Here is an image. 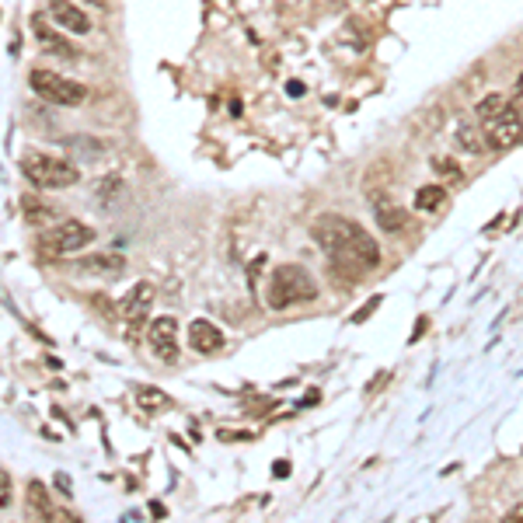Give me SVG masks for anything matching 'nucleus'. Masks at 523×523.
Segmentation results:
<instances>
[{
	"label": "nucleus",
	"mask_w": 523,
	"mask_h": 523,
	"mask_svg": "<svg viewBox=\"0 0 523 523\" xmlns=\"http://www.w3.org/2000/svg\"><path fill=\"white\" fill-rule=\"evenodd\" d=\"M314 244L328 255V262L335 269H356V273H370L381 265V248L373 241V234L363 231L356 220H346L339 213H325L311 224Z\"/></svg>",
	"instance_id": "f257e3e1"
},
{
	"label": "nucleus",
	"mask_w": 523,
	"mask_h": 523,
	"mask_svg": "<svg viewBox=\"0 0 523 523\" xmlns=\"http://www.w3.org/2000/svg\"><path fill=\"white\" fill-rule=\"evenodd\" d=\"M318 300V283L304 265H280L273 269L269 290H265V304L273 311H287L293 304H311Z\"/></svg>",
	"instance_id": "f03ea898"
},
{
	"label": "nucleus",
	"mask_w": 523,
	"mask_h": 523,
	"mask_svg": "<svg viewBox=\"0 0 523 523\" xmlns=\"http://www.w3.org/2000/svg\"><path fill=\"white\" fill-rule=\"evenodd\" d=\"M21 174L39 188H70L81 181V172L73 161L57 158V154H39V150H28L21 158Z\"/></svg>",
	"instance_id": "7ed1b4c3"
},
{
	"label": "nucleus",
	"mask_w": 523,
	"mask_h": 523,
	"mask_svg": "<svg viewBox=\"0 0 523 523\" xmlns=\"http://www.w3.org/2000/svg\"><path fill=\"white\" fill-rule=\"evenodd\" d=\"M28 84L32 91L42 98V102H53V105H66V109H77L88 102V88L81 81H70L63 73H53V70H32L28 73Z\"/></svg>",
	"instance_id": "20e7f679"
},
{
	"label": "nucleus",
	"mask_w": 523,
	"mask_h": 523,
	"mask_svg": "<svg viewBox=\"0 0 523 523\" xmlns=\"http://www.w3.org/2000/svg\"><path fill=\"white\" fill-rule=\"evenodd\" d=\"M91 241H95V231H91L88 224H81V220H63V224L50 227V231L39 237V251H42L46 258H63V255H73V251L88 248Z\"/></svg>",
	"instance_id": "39448f33"
},
{
	"label": "nucleus",
	"mask_w": 523,
	"mask_h": 523,
	"mask_svg": "<svg viewBox=\"0 0 523 523\" xmlns=\"http://www.w3.org/2000/svg\"><path fill=\"white\" fill-rule=\"evenodd\" d=\"M523 140V119L510 109V112H503L499 119H492V122H485V143L488 147H496V150H510V147H517Z\"/></svg>",
	"instance_id": "423d86ee"
},
{
	"label": "nucleus",
	"mask_w": 523,
	"mask_h": 523,
	"mask_svg": "<svg viewBox=\"0 0 523 523\" xmlns=\"http://www.w3.org/2000/svg\"><path fill=\"white\" fill-rule=\"evenodd\" d=\"M150 349L165 363L178 359V321L174 318H154L150 321Z\"/></svg>",
	"instance_id": "0eeeda50"
},
{
	"label": "nucleus",
	"mask_w": 523,
	"mask_h": 523,
	"mask_svg": "<svg viewBox=\"0 0 523 523\" xmlns=\"http://www.w3.org/2000/svg\"><path fill=\"white\" fill-rule=\"evenodd\" d=\"M50 18L57 21L59 28H66V32H77V35H88V32H91V18H88L81 7L66 4V0H53Z\"/></svg>",
	"instance_id": "6e6552de"
},
{
	"label": "nucleus",
	"mask_w": 523,
	"mask_h": 523,
	"mask_svg": "<svg viewBox=\"0 0 523 523\" xmlns=\"http://www.w3.org/2000/svg\"><path fill=\"white\" fill-rule=\"evenodd\" d=\"M32 32H35L39 46H42L50 57H59V59H73V57H77V50H73L66 39H59L57 32H53V28L42 21V14H35V18H32Z\"/></svg>",
	"instance_id": "1a4fd4ad"
},
{
	"label": "nucleus",
	"mask_w": 523,
	"mask_h": 523,
	"mask_svg": "<svg viewBox=\"0 0 523 523\" xmlns=\"http://www.w3.org/2000/svg\"><path fill=\"white\" fill-rule=\"evenodd\" d=\"M188 342H192L196 352H217V349L224 346V332H220L213 321L196 318V321L188 325Z\"/></svg>",
	"instance_id": "9d476101"
},
{
	"label": "nucleus",
	"mask_w": 523,
	"mask_h": 523,
	"mask_svg": "<svg viewBox=\"0 0 523 523\" xmlns=\"http://www.w3.org/2000/svg\"><path fill=\"white\" fill-rule=\"evenodd\" d=\"M150 304H154V287H150V283H136L133 290L126 293V300H122V314H126V321L140 325V321L147 318Z\"/></svg>",
	"instance_id": "9b49d317"
},
{
	"label": "nucleus",
	"mask_w": 523,
	"mask_h": 523,
	"mask_svg": "<svg viewBox=\"0 0 523 523\" xmlns=\"http://www.w3.org/2000/svg\"><path fill=\"white\" fill-rule=\"evenodd\" d=\"M373 203H377V213H373V217H377V227H381V231L395 234L405 227L408 213L398 203H391V199H373Z\"/></svg>",
	"instance_id": "f8f14e48"
},
{
	"label": "nucleus",
	"mask_w": 523,
	"mask_h": 523,
	"mask_svg": "<svg viewBox=\"0 0 523 523\" xmlns=\"http://www.w3.org/2000/svg\"><path fill=\"white\" fill-rule=\"evenodd\" d=\"M447 206V188L443 185H422L415 192V210L419 213H440Z\"/></svg>",
	"instance_id": "ddd939ff"
},
{
	"label": "nucleus",
	"mask_w": 523,
	"mask_h": 523,
	"mask_svg": "<svg viewBox=\"0 0 523 523\" xmlns=\"http://www.w3.org/2000/svg\"><path fill=\"white\" fill-rule=\"evenodd\" d=\"M136 405L154 415V411H168V408H172V398H168L165 391H158V388H136Z\"/></svg>",
	"instance_id": "4468645a"
},
{
	"label": "nucleus",
	"mask_w": 523,
	"mask_h": 523,
	"mask_svg": "<svg viewBox=\"0 0 523 523\" xmlns=\"http://www.w3.org/2000/svg\"><path fill=\"white\" fill-rule=\"evenodd\" d=\"M458 143L465 147L467 154H478V150L488 147V143H485V129H474L471 122H461V126H458Z\"/></svg>",
	"instance_id": "2eb2a0df"
},
{
	"label": "nucleus",
	"mask_w": 523,
	"mask_h": 523,
	"mask_svg": "<svg viewBox=\"0 0 523 523\" xmlns=\"http://www.w3.org/2000/svg\"><path fill=\"white\" fill-rule=\"evenodd\" d=\"M21 210H25V220L28 224H46L53 217V206L39 203V196H21Z\"/></svg>",
	"instance_id": "dca6fc26"
},
{
	"label": "nucleus",
	"mask_w": 523,
	"mask_h": 523,
	"mask_svg": "<svg viewBox=\"0 0 523 523\" xmlns=\"http://www.w3.org/2000/svg\"><path fill=\"white\" fill-rule=\"evenodd\" d=\"M503 112H510V102H506L503 95H485V98L478 102V119H481V122H492V119H499Z\"/></svg>",
	"instance_id": "f3484780"
},
{
	"label": "nucleus",
	"mask_w": 523,
	"mask_h": 523,
	"mask_svg": "<svg viewBox=\"0 0 523 523\" xmlns=\"http://www.w3.org/2000/svg\"><path fill=\"white\" fill-rule=\"evenodd\" d=\"M84 269H91V273H116V269H122V258L119 255H98V258H88Z\"/></svg>",
	"instance_id": "a211bd4d"
},
{
	"label": "nucleus",
	"mask_w": 523,
	"mask_h": 523,
	"mask_svg": "<svg viewBox=\"0 0 523 523\" xmlns=\"http://www.w3.org/2000/svg\"><path fill=\"white\" fill-rule=\"evenodd\" d=\"M28 503H32V510H35V513H53L50 496H46V488H42L39 481H32V488H28Z\"/></svg>",
	"instance_id": "6ab92c4d"
},
{
	"label": "nucleus",
	"mask_w": 523,
	"mask_h": 523,
	"mask_svg": "<svg viewBox=\"0 0 523 523\" xmlns=\"http://www.w3.org/2000/svg\"><path fill=\"white\" fill-rule=\"evenodd\" d=\"M433 168L440 174H450V178H465V172H461L454 161H447V158H433Z\"/></svg>",
	"instance_id": "aec40b11"
},
{
	"label": "nucleus",
	"mask_w": 523,
	"mask_h": 523,
	"mask_svg": "<svg viewBox=\"0 0 523 523\" xmlns=\"http://www.w3.org/2000/svg\"><path fill=\"white\" fill-rule=\"evenodd\" d=\"M377 307H381V296H373L366 307H359V311L352 314V321H366V314H370V311H377Z\"/></svg>",
	"instance_id": "412c9836"
},
{
	"label": "nucleus",
	"mask_w": 523,
	"mask_h": 523,
	"mask_svg": "<svg viewBox=\"0 0 523 523\" xmlns=\"http://www.w3.org/2000/svg\"><path fill=\"white\" fill-rule=\"evenodd\" d=\"M0 481H4V496H0V506L7 510V506H11V474L4 471V474H0Z\"/></svg>",
	"instance_id": "4be33fe9"
},
{
	"label": "nucleus",
	"mask_w": 523,
	"mask_h": 523,
	"mask_svg": "<svg viewBox=\"0 0 523 523\" xmlns=\"http://www.w3.org/2000/svg\"><path fill=\"white\" fill-rule=\"evenodd\" d=\"M57 485H59V488H63V492H66V496H70V488H73V485H70V478H66V474H57Z\"/></svg>",
	"instance_id": "5701e85b"
},
{
	"label": "nucleus",
	"mask_w": 523,
	"mask_h": 523,
	"mask_svg": "<svg viewBox=\"0 0 523 523\" xmlns=\"http://www.w3.org/2000/svg\"><path fill=\"white\" fill-rule=\"evenodd\" d=\"M290 474V467H287V461H276V478H287Z\"/></svg>",
	"instance_id": "b1692460"
},
{
	"label": "nucleus",
	"mask_w": 523,
	"mask_h": 523,
	"mask_svg": "<svg viewBox=\"0 0 523 523\" xmlns=\"http://www.w3.org/2000/svg\"><path fill=\"white\" fill-rule=\"evenodd\" d=\"M287 91H290V95H304V84H296V81H290V84H287Z\"/></svg>",
	"instance_id": "393cba45"
},
{
	"label": "nucleus",
	"mask_w": 523,
	"mask_h": 523,
	"mask_svg": "<svg viewBox=\"0 0 523 523\" xmlns=\"http://www.w3.org/2000/svg\"><path fill=\"white\" fill-rule=\"evenodd\" d=\"M517 88H520V95H523V77H520V84H517Z\"/></svg>",
	"instance_id": "a878e982"
}]
</instances>
